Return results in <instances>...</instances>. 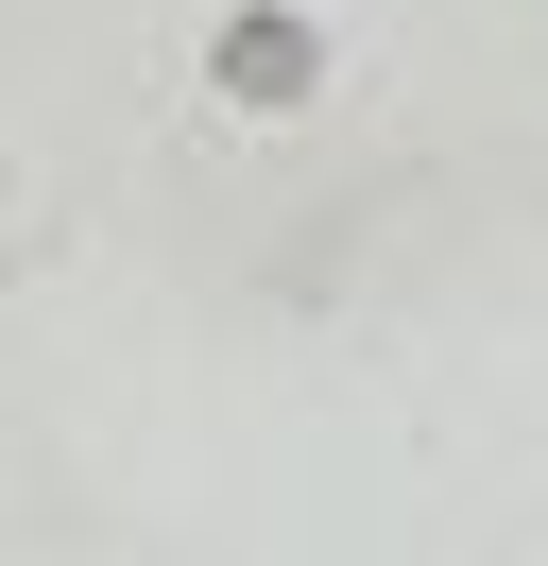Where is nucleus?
Here are the masks:
<instances>
[{
	"label": "nucleus",
	"instance_id": "obj_1",
	"mask_svg": "<svg viewBox=\"0 0 548 566\" xmlns=\"http://www.w3.org/2000/svg\"><path fill=\"white\" fill-rule=\"evenodd\" d=\"M308 70H326V35H308V18H240V35H223V86H240V104H292Z\"/></svg>",
	"mask_w": 548,
	"mask_h": 566
}]
</instances>
